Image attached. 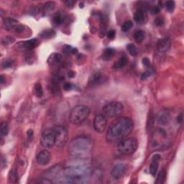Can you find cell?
Wrapping results in <instances>:
<instances>
[{
  "mask_svg": "<svg viewBox=\"0 0 184 184\" xmlns=\"http://www.w3.org/2000/svg\"><path fill=\"white\" fill-rule=\"evenodd\" d=\"M142 64L144 66H145L146 68H148V67L150 66V61L148 58H144L142 59Z\"/></svg>",
  "mask_w": 184,
  "mask_h": 184,
  "instance_id": "74e56055",
  "label": "cell"
},
{
  "mask_svg": "<svg viewBox=\"0 0 184 184\" xmlns=\"http://www.w3.org/2000/svg\"><path fill=\"white\" fill-rule=\"evenodd\" d=\"M146 13L144 10L142 9H140L137 10L134 15V20L138 24H144L146 21Z\"/></svg>",
  "mask_w": 184,
  "mask_h": 184,
  "instance_id": "2e32d148",
  "label": "cell"
},
{
  "mask_svg": "<svg viewBox=\"0 0 184 184\" xmlns=\"http://www.w3.org/2000/svg\"><path fill=\"white\" fill-rule=\"evenodd\" d=\"M150 75H151V73L150 71H145V72H144L142 75H141V80L142 81L146 80L147 79H148V78L150 76Z\"/></svg>",
  "mask_w": 184,
  "mask_h": 184,
  "instance_id": "8d00e7d4",
  "label": "cell"
},
{
  "mask_svg": "<svg viewBox=\"0 0 184 184\" xmlns=\"http://www.w3.org/2000/svg\"><path fill=\"white\" fill-rule=\"evenodd\" d=\"M128 62V59L126 56H122L120 57L116 62L114 63L113 65V68L116 69V70H118V69H121L122 68H124L125 65L127 64Z\"/></svg>",
  "mask_w": 184,
  "mask_h": 184,
  "instance_id": "d6986e66",
  "label": "cell"
},
{
  "mask_svg": "<svg viewBox=\"0 0 184 184\" xmlns=\"http://www.w3.org/2000/svg\"><path fill=\"white\" fill-rule=\"evenodd\" d=\"M56 142L55 145L58 148H63L68 142V131L62 125L56 126L54 128Z\"/></svg>",
  "mask_w": 184,
  "mask_h": 184,
  "instance_id": "52a82bcc",
  "label": "cell"
},
{
  "mask_svg": "<svg viewBox=\"0 0 184 184\" xmlns=\"http://www.w3.org/2000/svg\"><path fill=\"white\" fill-rule=\"evenodd\" d=\"M166 178V171L165 169L161 170L157 175L156 183H163Z\"/></svg>",
  "mask_w": 184,
  "mask_h": 184,
  "instance_id": "d4e9b609",
  "label": "cell"
},
{
  "mask_svg": "<svg viewBox=\"0 0 184 184\" xmlns=\"http://www.w3.org/2000/svg\"><path fill=\"white\" fill-rule=\"evenodd\" d=\"M165 8H166V10L168 12H173V10L175 9V3L174 1H172V0H170V1H167L165 2Z\"/></svg>",
  "mask_w": 184,
  "mask_h": 184,
  "instance_id": "4dcf8cb0",
  "label": "cell"
},
{
  "mask_svg": "<svg viewBox=\"0 0 184 184\" xmlns=\"http://www.w3.org/2000/svg\"><path fill=\"white\" fill-rule=\"evenodd\" d=\"M90 109L85 105H77L71 109L69 114V121L74 125L83 123L89 117Z\"/></svg>",
  "mask_w": 184,
  "mask_h": 184,
  "instance_id": "277c9868",
  "label": "cell"
},
{
  "mask_svg": "<svg viewBox=\"0 0 184 184\" xmlns=\"http://www.w3.org/2000/svg\"><path fill=\"white\" fill-rule=\"evenodd\" d=\"M12 65V61H6L5 63H3V68H8L9 67H11Z\"/></svg>",
  "mask_w": 184,
  "mask_h": 184,
  "instance_id": "ab89813d",
  "label": "cell"
},
{
  "mask_svg": "<svg viewBox=\"0 0 184 184\" xmlns=\"http://www.w3.org/2000/svg\"><path fill=\"white\" fill-rule=\"evenodd\" d=\"M38 41L37 39H31L26 41L20 42L16 45V48L20 51H28L34 49L38 46Z\"/></svg>",
  "mask_w": 184,
  "mask_h": 184,
  "instance_id": "30bf717a",
  "label": "cell"
},
{
  "mask_svg": "<svg viewBox=\"0 0 184 184\" xmlns=\"http://www.w3.org/2000/svg\"><path fill=\"white\" fill-rule=\"evenodd\" d=\"M115 54H116V51L114 48H106L105 50H104L103 53H102V56H101L102 60L105 61L112 60V58H113Z\"/></svg>",
  "mask_w": 184,
  "mask_h": 184,
  "instance_id": "ac0fdd59",
  "label": "cell"
},
{
  "mask_svg": "<svg viewBox=\"0 0 184 184\" xmlns=\"http://www.w3.org/2000/svg\"><path fill=\"white\" fill-rule=\"evenodd\" d=\"M56 142L54 129L48 128L42 132L40 138V144L43 148H49L53 147Z\"/></svg>",
  "mask_w": 184,
  "mask_h": 184,
  "instance_id": "ba28073f",
  "label": "cell"
},
{
  "mask_svg": "<svg viewBox=\"0 0 184 184\" xmlns=\"http://www.w3.org/2000/svg\"><path fill=\"white\" fill-rule=\"evenodd\" d=\"M160 11V8L158 7V6H154L150 9V12L152 15H157Z\"/></svg>",
  "mask_w": 184,
  "mask_h": 184,
  "instance_id": "d6a6232c",
  "label": "cell"
},
{
  "mask_svg": "<svg viewBox=\"0 0 184 184\" xmlns=\"http://www.w3.org/2000/svg\"><path fill=\"white\" fill-rule=\"evenodd\" d=\"M132 27H133V22L130 20L129 21H127L124 22V23L122 24V30L123 32H128L129 30H130L132 29Z\"/></svg>",
  "mask_w": 184,
  "mask_h": 184,
  "instance_id": "1f68e13d",
  "label": "cell"
},
{
  "mask_svg": "<svg viewBox=\"0 0 184 184\" xmlns=\"http://www.w3.org/2000/svg\"><path fill=\"white\" fill-rule=\"evenodd\" d=\"M35 94L38 98H41L43 96V90H42V85L40 83H36L35 86Z\"/></svg>",
  "mask_w": 184,
  "mask_h": 184,
  "instance_id": "83f0119b",
  "label": "cell"
},
{
  "mask_svg": "<svg viewBox=\"0 0 184 184\" xmlns=\"http://www.w3.org/2000/svg\"><path fill=\"white\" fill-rule=\"evenodd\" d=\"M164 22H165L164 20L161 17H157L155 20V25L158 26V27H160V26H163V24H164Z\"/></svg>",
  "mask_w": 184,
  "mask_h": 184,
  "instance_id": "836d02e7",
  "label": "cell"
},
{
  "mask_svg": "<svg viewBox=\"0 0 184 184\" xmlns=\"http://www.w3.org/2000/svg\"><path fill=\"white\" fill-rule=\"evenodd\" d=\"M160 113V114H158V119H157L158 123L161 124H166L169 121V114L165 111H163Z\"/></svg>",
  "mask_w": 184,
  "mask_h": 184,
  "instance_id": "44dd1931",
  "label": "cell"
},
{
  "mask_svg": "<svg viewBox=\"0 0 184 184\" xmlns=\"http://www.w3.org/2000/svg\"><path fill=\"white\" fill-rule=\"evenodd\" d=\"M182 121H183V115L181 114H179L178 116H177V122L178 123L181 124L182 123Z\"/></svg>",
  "mask_w": 184,
  "mask_h": 184,
  "instance_id": "7bdbcfd3",
  "label": "cell"
},
{
  "mask_svg": "<svg viewBox=\"0 0 184 184\" xmlns=\"http://www.w3.org/2000/svg\"><path fill=\"white\" fill-rule=\"evenodd\" d=\"M91 175V169L86 164L68 166L63 169L61 183H83Z\"/></svg>",
  "mask_w": 184,
  "mask_h": 184,
  "instance_id": "7a4b0ae2",
  "label": "cell"
},
{
  "mask_svg": "<svg viewBox=\"0 0 184 184\" xmlns=\"http://www.w3.org/2000/svg\"><path fill=\"white\" fill-rule=\"evenodd\" d=\"M63 60V57L61 54L59 53H53L51 56V57L49 58L48 62L50 63V64H56V65H59L61 64V63L62 62Z\"/></svg>",
  "mask_w": 184,
  "mask_h": 184,
  "instance_id": "ffe728a7",
  "label": "cell"
},
{
  "mask_svg": "<svg viewBox=\"0 0 184 184\" xmlns=\"http://www.w3.org/2000/svg\"><path fill=\"white\" fill-rule=\"evenodd\" d=\"M138 148V141L136 138H125L118 142V150L122 154L130 155L133 154Z\"/></svg>",
  "mask_w": 184,
  "mask_h": 184,
  "instance_id": "5b68a950",
  "label": "cell"
},
{
  "mask_svg": "<svg viewBox=\"0 0 184 184\" xmlns=\"http://www.w3.org/2000/svg\"><path fill=\"white\" fill-rule=\"evenodd\" d=\"M107 125V120L103 114H99L94 120V128L99 133H102Z\"/></svg>",
  "mask_w": 184,
  "mask_h": 184,
  "instance_id": "9c48e42d",
  "label": "cell"
},
{
  "mask_svg": "<svg viewBox=\"0 0 184 184\" xmlns=\"http://www.w3.org/2000/svg\"><path fill=\"white\" fill-rule=\"evenodd\" d=\"M64 21V16L61 12H57L53 17V22L56 24H61Z\"/></svg>",
  "mask_w": 184,
  "mask_h": 184,
  "instance_id": "f1b7e54d",
  "label": "cell"
},
{
  "mask_svg": "<svg viewBox=\"0 0 184 184\" xmlns=\"http://www.w3.org/2000/svg\"><path fill=\"white\" fill-rule=\"evenodd\" d=\"M55 6L56 5L54 2H47L43 6V12L46 13H49V12H52L55 9Z\"/></svg>",
  "mask_w": 184,
  "mask_h": 184,
  "instance_id": "f546056e",
  "label": "cell"
},
{
  "mask_svg": "<svg viewBox=\"0 0 184 184\" xmlns=\"http://www.w3.org/2000/svg\"><path fill=\"white\" fill-rule=\"evenodd\" d=\"M107 80L106 75L101 72H97L92 75L91 79L89 80V85L91 86H99L104 83V81Z\"/></svg>",
  "mask_w": 184,
  "mask_h": 184,
  "instance_id": "8fae6325",
  "label": "cell"
},
{
  "mask_svg": "<svg viewBox=\"0 0 184 184\" xmlns=\"http://www.w3.org/2000/svg\"><path fill=\"white\" fill-rule=\"evenodd\" d=\"M93 143L85 136L76 137L69 143L68 153L75 158L85 160L91 155Z\"/></svg>",
  "mask_w": 184,
  "mask_h": 184,
  "instance_id": "3957f363",
  "label": "cell"
},
{
  "mask_svg": "<svg viewBox=\"0 0 184 184\" xmlns=\"http://www.w3.org/2000/svg\"><path fill=\"white\" fill-rule=\"evenodd\" d=\"M160 160V156L159 155H155L153 157L152 162H151V164L150 166V173L153 176H155V175L157 174Z\"/></svg>",
  "mask_w": 184,
  "mask_h": 184,
  "instance_id": "9a60e30c",
  "label": "cell"
},
{
  "mask_svg": "<svg viewBox=\"0 0 184 184\" xmlns=\"http://www.w3.org/2000/svg\"><path fill=\"white\" fill-rule=\"evenodd\" d=\"M3 24L5 30H8V31L15 29L19 25L17 20L12 19V18H6V19L4 20Z\"/></svg>",
  "mask_w": 184,
  "mask_h": 184,
  "instance_id": "e0dca14e",
  "label": "cell"
},
{
  "mask_svg": "<svg viewBox=\"0 0 184 184\" xmlns=\"http://www.w3.org/2000/svg\"><path fill=\"white\" fill-rule=\"evenodd\" d=\"M64 3L65 4V5H66L68 7L72 8V7H73V6H74V5L75 4V2L71 1V0H68V1L64 2Z\"/></svg>",
  "mask_w": 184,
  "mask_h": 184,
  "instance_id": "f35d334b",
  "label": "cell"
},
{
  "mask_svg": "<svg viewBox=\"0 0 184 184\" xmlns=\"http://www.w3.org/2000/svg\"><path fill=\"white\" fill-rule=\"evenodd\" d=\"M55 35H56V32H55L53 30L49 29L43 30V31L40 33V35L43 39H50L52 38L53 37H54Z\"/></svg>",
  "mask_w": 184,
  "mask_h": 184,
  "instance_id": "603a6c76",
  "label": "cell"
},
{
  "mask_svg": "<svg viewBox=\"0 0 184 184\" xmlns=\"http://www.w3.org/2000/svg\"><path fill=\"white\" fill-rule=\"evenodd\" d=\"M127 50L129 52V53H130L131 56H137L138 54V49H137L136 46H134V45L130 43L128 44L127 46Z\"/></svg>",
  "mask_w": 184,
  "mask_h": 184,
  "instance_id": "484cf974",
  "label": "cell"
},
{
  "mask_svg": "<svg viewBox=\"0 0 184 184\" xmlns=\"http://www.w3.org/2000/svg\"><path fill=\"white\" fill-rule=\"evenodd\" d=\"M23 31H24V27L22 25H21V24H19V25L15 28V32H17V33H22Z\"/></svg>",
  "mask_w": 184,
  "mask_h": 184,
  "instance_id": "60d3db41",
  "label": "cell"
},
{
  "mask_svg": "<svg viewBox=\"0 0 184 184\" xmlns=\"http://www.w3.org/2000/svg\"><path fill=\"white\" fill-rule=\"evenodd\" d=\"M0 132H1L2 136H7L9 132V126H8L7 122H2L1 127H0Z\"/></svg>",
  "mask_w": 184,
  "mask_h": 184,
  "instance_id": "4316f807",
  "label": "cell"
},
{
  "mask_svg": "<svg viewBox=\"0 0 184 184\" xmlns=\"http://www.w3.org/2000/svg\"><path fill=\"white\" fill-rule=\"evenodd\" d=\"M27 134H28V138L30 139V140H32V138H33V131H32V130H28V132H27Z\"/></svg>",
  "mask_w": 184,
  "mask_h": 184,
  "instance_id": "b9f144b4",
  "label": "cell"
},
{
  "mask_svg": "<svg viewBox=\"0 0 184 184\" xmlns=\"http://www.w3.org/2000/svg\"><path fill=\"white\" fill-rule=\"evenodd\" d=\"M62 52L64 54L71 55L76 53L78 52V50L75 48H73L71 46H69V45H65L62 48Z\"/></svg>",
  "mask_w": 184,
  "mask_h": 184,
  "instance_id": "7402d4cb",
  "label": "cell"
},
{
  "mask_svg": "<svg viewBox=\"0 0 184 184\" xmlns=\"http://www.w3.org/2000/svg\"><path fill=\"white\" fill-rule=\"evenodd\" d=\"M171 46V42L169 38H161L158 40L157 44V48L159 52L165 53L169 50Z\"/></svg>",
  "mask_w": 184,
  "mask_h": 184,
  "instance_id": "4fadbf2b",
  "label": "cell"
},
{
  "mask_svg": "<svg viewBox=\"0 0 184 184\" xmlns=\"http://www.w3.org/2000/svg\"><path fill=\"white\" fill-rule=\"evenodd\" d=\"M73 86L72 83H69V82H65L64 84H63V89L65 91H71V90H72L73 89Z\"/></svg>",
  "mask_w": 184,
  "mask_h": 184,
  "instance_id": "e575fe53",
  "label": "cell"
},
{
  "mask_svg": "<svg viewBox=\"0 0 184 184\" xmlns=\"http://www.w3.org/2000/svg\"><path fill=\"white\" fill-rule=\"evenodd\" d=\"M0 81H1L2 84V83H4V82H5V77H4V75H1V79H0Z\"/></svg>",
  "mask_w": 184,
  "mask_h": 184,
  "instance_id": "f6af8a7d",
  "label": "cell"
},
{
  "mask_svg": "<svg viewBox=\"0 0 184 184\" xmlns=\"http://www.w3.org/2000/svg\"><path fill=\"white\" fill-rule=\"evenodd\" d=\"M134 127L133 121L128 117L121 116L115 120L108 129L106 139L109 143H117L125 139Z\"/></svg>",
  "mask_w": 184,
  "mask_h": 184,
  "instance_id": "6da1fadb",
  "label": "cell"
},
{
  "mask_svg": "<svg viewBox=\"0 0 184 184\" xmlns=\"http://www.w3.org/2000/svg\"><path fill=\"white\" fill-rule=\"evenodd\" d=\"M51 155L49 151L44 150L40 151L37 156V161L40 165H46L50 162Z\"/></svg>",
  "mask_w": 184,
  "mask_h": 184,
  "instance_id": "7c38bea8",
  "label": "cell"
},
{
  "mask_svg": "<svg viewBox=\"0 0 184 184\" xmlns=\"http://www.w3.org/2000/svg\"><path fill=\"white\" fill-rule=\"evenodd\" d=\"M126 166L123 164H118L114 166L112 170V176L114 179H120L123 176L125 172Z\"/></svg>",
  "mask_w": 184,
  "mask_h": 184,
  "instance_id": "5bb4252c",
  "label": "cell"
},
{
  "mask_svg": "<svg viewBox=\"0 0 184 184\" xmlns=\"http://www.w3.org/2000/svg\"><path fill=\"white\" fill-rule=\"evenodd\" d=\"M68 76L69 78H73L75 76V72L73 71H69L68 72Z\"/></svg>",
  "mask_w": 184,
  "mask_h": 184,
  "instance_id": "ee69618b",
  "label": "cell"
},
{
  "mask_svg": "<svg viewBox=\"0 0 184 184\" xmlns=\"http://www.w3.org/2000/svg\"><path fill=\"white\" fill-rule=\"evenodd\" d=\"M124 111L123 104L121 102L112 101L106 104L103 107L104 116L114 118L121 115Z\"/></svg>",
  "mask_w": 184,
  "mask_h": 184,
  "instance_id": "8992f818",
  "label": "cell"
},
{
  "mask_svg": "<svg viewBox=\"0 0 184 184\" xmlns=\"http://www.w3.org/2000/svg\"><path fill=\"white\" fill-rule=\"evenodd\" d=\"M134 38L138 43H140L145 39V32L142 30H138L134 32Z\"/></svg>",
  "mask_w": 184,
  "mask_h": 184,
  "instance_id": "cb8c5ba5",
  "label": "cell"
},
{
  "mask_svg": "<svg viewBox=\"0 0 184 184\" xmlns=\"http://www.w3.org/2000/svg\"><path fill=\"white\" fill-rule=\"evenodd\" d=\"M115 35L116 32L113 30H111L107 32V38L108 39H109V40H113V39L115 38Z\"/></svg>",
  "mask_w": 184,
  "mask_h": 184,
  "instance_id": "d590c367",
  "label": "cell"
}]
</instances>
